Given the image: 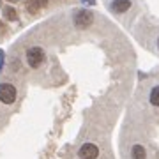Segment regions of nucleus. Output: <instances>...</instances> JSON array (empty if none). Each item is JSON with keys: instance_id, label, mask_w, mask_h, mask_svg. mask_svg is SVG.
I'll return each mask as SVG.
<instances>
[{"instance_id": "nucleus-1", "label": "nucleus", "mask_w": 159, "mask_h": 159, "mask_svg": "<svg viewBox=\"0 0 159 159\" xmlns=\"http://www.w3.org/2000/svg\"><path fill=\"white\" fill-rule=\"evenodd\" d=\"M43 60H44V51L41 50L39 46L29 48V51H27V62H29L30 67L32 69L39 67L41 64H43Z\"/></svg>"}, {"instance_id": "nucleus-2", "label": "nucleus", "mask_w": 159, "mask_h": 159, "mask_svg": "<svg viewBox=\"0 0 159 159\" xmlns=\"http://www.w3.org/2000/svg\"><path fill=\"white\" fill-rule=\"evenodd\" d=\"M18 92L14 89V85L11 83H0V101L4 104H11V102L16 101Z\"/></svg>"}, {"instance_id": "nucleus-3", "label": "nucleus", "mask_w": 159, "mask_h": 159, "mask_svg": "<svg viewBox=\"0 0 159 159\" xmlns=\"http://www.w3.org/2000/svg\"><path fill=\"white\" fill-rule=\"evenodd\" d=\"M78 156H80V159H97L99 148H97L96 143H83L81 148H80Z\"/></svg>"}, {"instance_id": "nucleus-4", "label": "nucleus", "mask_w": 159, "mask_h": 159, "mask_svg": "<svg viewBox=\"0 0 159 159\" xmlns=\"http://www.w3.org/2000/svg\"><path fill=\"white\" fill-rule=\"evenodd\" d=\"M92 21H94L92 12H89V11H78V12H74V23L78 25L80 29H87V27H90Z\"/></svg>"}, {"instance_id": "nucleus-5", "label": "nucleus", "mask_w": 159, "mask_h": 159, "mask_svg": "<svg viewBox=\"0 0 159 159\" xmlns=\"http://www.w3.org/2000/svg\"><path fill=\"white\" fill-rule=\"evenodd\" d=\"M131 7V0H113L111 2V9L115 12H125Z\"/></svg>"}, {"instance_id": "nucleus-6", "label": "nucleus", "mask_w": 159, "mask_h": 159, "mask_svg": "<svg viewBox=\"0 0 159 159\" xmlns=\"http://www.w3.org/2000/svg\"><path fill=\"white\" fill-rule=\"evenodd\" d=\"M131 156H133V159H147V152L142 145H134L131 148Z\"/></svg>"}, {"instance_id": "nucleus-7", "label": "nucleus", "mask_w": 159, "mask_h": 159, "mask_svg": "<svg viewBox=\"0 0 159 159\" xmlns=\"http://www.w3.org/2000/svg\"><path fill=\"white\" fill-rule=\"evenodd\" d=\"M148 99H150V104H152V106H159V85L154 87L152 90H150Z\"/></svg>"}, {"instance_id": "nucleus-8", "label": "nucleus", "mask_w": 159, "mask_h": 159, "mask_svg": "<svg viewBox=\"0 0 159 159\" xmlns=\"http://www.w3.org/2000/svg\"><path fill=\"white\" fill-rule=\"evenodd\" d=\"M6 12H7V16L11 18V20H16V14H14V11H12V9H6Z\"/></svg>"}, {"instance_id": "nucleus-9", "label": "nucleus", "mask_w": 159, "mask_h": 159, "mask_svg": "<svg viewBox=\"0 0 159 159\" xmlns=\"http://www.w3.org/2000/svg\"><path fill=\"white\" fill-rule=\"evenodd\" d=\"M2 64H4V53L0 50V71H2Z\"/></svg>"}, {"instance_id": "nucleus-10", "label": "nucleus", "mask_w": 159, "mask_h": 159, "mask_svg": "<svg viewBox=\"0 0 159 159\" xmlns=\"http://www.w3.org/2000/svg\"><path fill=\"white\" fill-rule=\"evenodd\" d=\"M85 2H89V4H94V0H85Z\"/></svg>"}, {"instance_id": "nucleus-11", "label": "nucleus", "mask_w": 159, "mask_h": 159, "mask_svg": "<svg viewBox=\"0 0 159 159\" xmlns=\"http://www.w3.org/2000/svg\"><path fill=\"white\" fill-rule=\"evenodd\" d=\"M157 46H159V39H157Z\"/></svg>"}]
</instances>
